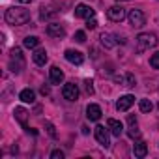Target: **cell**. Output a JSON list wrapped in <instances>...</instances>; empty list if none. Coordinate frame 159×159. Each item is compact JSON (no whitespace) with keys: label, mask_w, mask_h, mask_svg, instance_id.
Here are the masks:
<instances>
[{"label":"cell","mask_w":159,"mask_h":159,"mask_svg":"<svg viewBox=\"0 0 159 159\" xmlns=\"http://www.w3.org/2000/svg\"><path fill=\"white\" fill-rule=\"evenodd\" d=\"M34 62L38 64V66H45L47 64V60H49V56H47V51L45 49H38L36 52H34Z\"/></svg>","instance_id":"ac0fdd59"},{"label":"cell","mask_w":159,"mask_h":159,"mask_svg":"<svg viewBox=\"0 0 159 159\" xmlns=\"http://www.w3.org/2000/svg\"><path fill=\"white\" fill-rule=\"evenodd\" d=\"M101 43H103L107 49H111V47H114L116 43H124V39H120V38H116V36H112V34H101Z\"/></svg>","instance_id":"5bb4252c"},{"label":"cell","mask_w":159,"mask_h":159,"mask_svg":"<svg viewBox=\"0 0 159 159\" xmlns=\"http://www.w3.org/2000/svg\"><path fill=\"white\" fill-rule=\"evenodd\" d=\"M107 15H109L111 21H114V23H122V21L125 19V10H124L122 6H112V8H109Z\"/></svg>","instance_id":"8992f818"},{"label":"cell","mask_w":159,"mask_h":159,"mask_svg":"<svg viewBox=\"0 0 159 159\" xmlns=\"http://www.w3.org/2000/svg\"><path fill=\"white\" fill-rule=\"evenodd\" d=\"M118 2H129V0H118Z\"/></svg>","instance_id":"1f68e13d"},{"label":"cell","mask_w":159,"mask_h":159,"mask_svg":"<svg viewBox=\"0 0 159 159\" xmlns=\"http://www.w3.org/2000/svg\"><path fill=\"white\" fill-rule=\"evenodd\" d=\"M150 66H152L153 69H159V52L152 54V58H150Z\"/></svg>","instance_id":"603a6c76"},{"label":"cell","mask_w":159,"mask_h":159,"mask_svg":"<svg viewBox=\"0 0 159 159\" xmlns=\"http://www.w3.org/2000/svg\"><path fill=\"white\" fill-rule=\"evenodd\" d=\"M49 77H51V83H52V84H60V83L64 81V71H62L58 66H52V67L49 69Z\"/></svg>","instance_id":"8fae6325"},{"label":"cell","mask_w":159,"mask_h":159,"mask_svg":"<svg viewBox=\"0 0 159 159\" xmlns=\"http://www.w3.org/2000/svg\"><path fill=\"white\" fill-rule=\"evenodd\" d=\"M51 159H64V152H60V150H54V152L51 153Z\"/></svg>","instance_id":"484cf974"},{"label":"cell","mask_w":159,"mask_h":159,"mask_svg":"<svg viewBox=\"0 0 159 159\" xmlns=\"http://www.w3.org/2000/svg\"><path fill=\"white\" fill-rule=\"evenodd\" d=\"M64 56H66V60L67 62H71V64H83V60H84V56H83V52H79V51H73V49H67L66 52H64Z\"/></svg>","instance_id":"9c48e42d"},{"label":"cell","mask_w":159,"mask_h":159,"mask_svg":"<svg viewBox=\"0 0 159 159\" xmlns=\"http://www.w3.org/2000/svg\"><path fill=\"white\" fill-rule=\"evenodd\" d=\"M19 2H23V4H26V2H32V0H19Z\"/></svg>","instance_id":"4dcf8cb0"},{"label":"cell","mask_w":159,"mask_h":159,"mask_svg":"<svg viewBox=\"0 0 159 159\" xmlns=\"http://www.w3.org/2000/svg\"><path fill=\"white\" fill-rule=\"evenodd\" d=\"M133 103H135V98L127 94V96H122V98L118 99V103H116V109H118L120 112H125V111H127V109H129Z\"/></svg>","instance_id":"30bf717a"},{"label":"cell","mask_w":159,"mask_h":159,"mask_svg":"<svg viewBox=\"0 0 159 159\" xmlns=\"http://www.w3.org/2000/svg\"><path fill=\"white\" fill-rule=\"evenodd\" d=\"M101 114H103V112H101V107H99V105H94V103H92V105L86 107V116H88V120L98 122V120L101 118Z\"/></svg>","instance_id":"4fadbf2b"},{"label":"cell","mask_w":159,"mask_h":159,"mask_svg":"<svg viewBox=\"0 0 159 159\" xmlns=\"http://www.w3.org/2000/svg\"><path fill=\"white\" fill-rule=\"evenodd\" d=\"M15 118H17V120L23 124V127H25V129H28V125H26V118H28V112H26L23 107H17V109H15Z\"/></svg>","instance_id":"ffe728a7"},{"label":"cell","mask_w":159,"mask_h":159,"mask_svg":"<svg viewBox=\"0 0 159 159\" xmlns=\"http://www.w3.org/2000/svg\"><path fill=\"white\" fill-rule=\"evenodd\" d=\"M127 122H129L127 135H129L131 139H139V137H140V129L137 127V118H135V116H129V118H127Z\"/></svg>","instance_id":"2e32d148"},{"label":"cell","mask_w":159,"mask_h":159,"mask_svg":"<svg viewBox=\"0 0 159 159\" xmlns=\"http://www.w3.org/2000/svg\"><path fill=\"white\" fill-rule=\"evenodd\" d=\"M133 153H135V157H144V155L148 153L146 142H144V140H137V142L133 144Z\"/></svg>","instance_id":"e0dca14e"},{"label":"cell","mask_w":159,"mask_h":159,"mask_svg":"<svg viewBox=\"0 0 159 159\" xmlns=\"http://www.w3.org/2000/svg\"><path fill=\"white\" fill-rule=\"evenodd\" d=\"M127 17H129L131 26H135V28H140V26L146 23V17H144V13H142L140 10H131Z\"/></svg>","instance_id":"5b68a950"},{"label":"cell","mask_w":159,"mask_h":159,"mask_svg":"<svg viewBox=\"0 0 159 159\" xmlns=\"http://www.w3.org/2000/svg\"><path fill=\"white\" fill-rule=\"evenodd\" d=\"M41 94H43V96H45V94H49V88H47V86H43V88H41Z\"/></svg>","instance_id":"f546056e"},{"label":"cell","mask_w":159,"mask_h":159,"mask_svg":"<svg viewBox=\"0 0 159 159\" xmlns=\"http://www.w3.org/2000/svg\"><path fill=\"white\" fill-rule=\"evenodd\" d=\"M75 41H79V43H84V41H86V34H84L83 30L75 32Z\"/></svg>","instance_id":"d4e9b609"},{"label":"cell","mask_w":159,"mask_h":159,"mask_svg":"<svg viewBox=\"0 0 159 159\" xmlns=\"http://www.w3.org/2000/svg\"><path fill=\"white\" fill-rule=\"evenodd\" d=\"M75 17H79V19H90V17H94V10L90 6H86V4H79L75 8Z\"/></svg>","instance_id":"ba28073f"},{"label":"cell","mask_w":159,"mask_h":159,"mask_svg":"<svg viewBox=\"0 0 159 159\" xmlns=\"http://www.w3.org/2000/svg\"><path fill=\"white\" fill-rule=\"evenodd\" d=\"M62 96H64V99H67V101H77V98H79V88H77V84H75V83H66L64 88H62Z\"/></svg>","instance_id":"277c9868"},{"label":"cell","mask_w":159,"mask_h":159,"mask_svg":"<svg viewBox=\"0 0 159 159\" xmlns=\"http://www.w3.org/2000/svg\"><path fill=\"white\" fill-rule=\"evenodd\" d=\"M107 127L111 129V133H112L114 137H120V135L124 133V125H122V122H118V120H114V118H111V120L107 122Z\"/></svg>","instance_id":"9a60e30c"},{"label":"cell","mask_w":159,"mask_h":159,"mask_svg":"<svg viewBox=\"0 0 159 159\" xmlns=\"http://www.w3.org/2000/svg\"><path fill=\"white\" fill-rule=\"evenodd\" d=\"M157 43H159V39H157L155 34L146 32V34H139V36H137V49H139V51H146V49H150V47H155Z\"/></svg>","instance_id":"7a4b0ae2"},{"label":"cell","mask_w":159,"mask_h":159,"mask_svg":"<svg viewBox=\"0 0 159 159\" xmlns=\"http://www.w3.org/2000/svg\"><path fill=\"white\" fill-rule=\"evenodd\" d=\"M25 67V58H23V52L19 47H13L11 49V56H10V69L13 73H21Z\"/></svg>","instance_id":"3957f363"},{"label":"cell","mask_w":159,"mask_h":159,"mask_svg":"<svg viewBox=\"0 0 159 159\" xmlns=\"http://www.w3.org/2000/svg\"><path fill=\"white\" fill-rule=\"evenodd\" d=\"M96 26H98V21H96V19H88V23H86V28H88V30H94Z\"/></svg>","instance_id":"4316f807"},{"label":"cell","mask_w":159,"mask_h":159,"mask_svg":"<svg viewBox=\"0 0 159 159\" xmlns=\"http://www.w3.org/2000/svg\"><path fill=\"white\" fill-rule=\"evenodd\" d=\"M19 98H21V101H25V103H34V99H36V94H34V90H30V88H25V90L19 94Z\"/></svg>","instance_id":"d6986e66"},{"label":"cell","mask_w":159,"mask_h":159,"mask_svg":"<svg viewBox=\"0 0 159 159\" xmlns=\"http://www.w3.org/2000/svg\"><path fill=\"white\" fill-rule=\"evenodd\" d=\"M6 23L8 25H13V26H19V25H25L30 21V11L21 8V6H13L10 10H6V15H4Z\"/></svg>","instance_id":"6da1fadb"},{"label":"cell","mask_w":159,"mask_h":159,"mask_svg":"<svg viewBox=\"0 0 159 159\" xmlns=\"http://www.w3.org/2000/svg\"><path fill=\"white\" fill-rule=\"evenodd\" d=\"M94 135H96V139H98V142L101 144V146H109L111 144V140H109V131L103 127V125H96V129H94Z\"/></svg>","instance_id":"52a82bcc"},{"label":"cell","mask_w":159,"mask_h":159,"mask_svg":"<svg viewBox=\"0 0 159 159\" xmlns=\"http://www.w3.org/2000/svg\"><path fill=\"white\" fill-rule=\"evenodd\" d=\"M47 127H49V133H51V135H52V137H56V133H54V127H52V125H51V124H49V125H47Z\"/></svg>","instance_id":"f1b7e54d"},{"label":"cell","mask_w":159,"mask_h":159,"mask_svg":"<svg viewBox=\"0 0 159 159\" xmlns=\"http://www.w3.org/2000/svg\"><path fill=\"white\" fill-rule=\"evenodd\" d=\"M139 107H140L142 112H152V109H153V105H152L150 99H140L139 101Z\"/></svg>","instance_id":"7402d4cb"},{"label":"cell","mask_w":159,"mask_h":159,"mask_svg":"<svg viewBox=\"0 0 159 159\" xmlns=\"http://www.w3.org/2000/svg\"><path fill=\"white\" fill-rule=\"evenodd\" d=\"M47 34L52 36V38H64V36H66V30H64L62 25H58V23H51V25L47 26Z\"/></svg>","instance_id":"7c38bea8"},{"label":"cell","mask_w":159,"mask_h":159,"mask_svg":"<svg viewBox=\"0 0 159 159\" xmlns=\"http://www.w3.org/2000/svg\"><path fill=\"white\" fill-rule=\"evenodd\" d=\"M135 84H137V81H135V77H133V73H127V75H125V86L133 88Z\"/></svg>","instance_id":"cb8c5ba5"},{"label":"cell","mask_w":159,"mask_h":159,"mask_svg":"<svg viewBox=\"0 0 159 159\" xmlns=\"http://www.w3.org/2000/svg\"><path fill=\"white\" fill-rule=\"evenodd\" d=\"M84 84H86V92L92 96V94H94V86H92V81H86Z\"/></svg>","instance_id":"83f0119b"},{"label":"cell","mask_w":159,"mask_h":159,"mask_svg":"<svg viewBox=\"0 0 159 159\" xmlns=\"http://www.w3.org/2000/svg\"><path fill=\"white\" fill-rule=\"evenodd\" d=\"M23 45H25L26 49H36V47L39 45V38H36V36H28V38H25Z\"/></svg>","instance_id":"44dd1931"}]
</instances>
